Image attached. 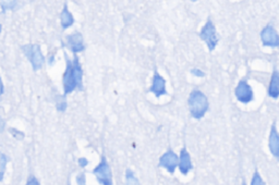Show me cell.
I'll return each mask as SVG.
<instances>
[{
	"label": "cell",
	"instance_id": "cell-1",
	"mask_svg": "<svg viewBox=\"0 0 279 185\" xmlns=\"http://www.w3.org/2000/svg\"><path fill=\"white\" fill-rule=\"evenodd\" d=\"M66 59V71L62 76V84L64 95L71 94L76 90L82 92L83 89V70L80 60L74 54L72 60H70L67 52H64Z\"/></svg>",
	"mask_w": 279,
	"mask_h": 185
},
{
	"label": "cell",
	"instance_id": "cell-2",
	"mask_svg": "<svg viewBox=\"0 0 279 185\" xmlns=\"http://www.w3.org/2000/svg\"><path fill=\"white\" fill-rule=\"evenodd\" d=\"M187 103H189L191 117L196 120L202 119L209 109V102L206 95L198 90L191 92Z\"/></svg>",
	"mask_w": 279,
	"mask_h": 185
},
{
	"label": "cell",
	"instance_id": "cell-3",
	"mask_svg": "<svg viewBox=\"0 0 279 185\" xmlns=\"http://www.w3.org/2000/svg\"><path fill=\"white\" fill-rule=\"evenodd\" d=\"M32 64L34 71H40L45 63V58L42 53V49L39 44H32V45H24L21 47Z\"/></svg>",
	"mask_w": 279,
	"mask_h": 185
},
{
	"label": "cell",
	"instance_id": "cell-4",
	"mask_svg": "<svg viewBox=\"0 0 279 185\" xmlns=\"http://www.w3.org/2000/svg\"><path fill=\"white\" fill-rule=\"evenodd\" d=\"M198 36H200V38L203 42L206 43L209 51L215 50V48H216L217 44L219 42V38H218L217 33H216V27H215V25H214L211 18L207 19L206 24L204 25V27L202 29L200 35H198Z\"/></svg>",
	"mask_w": 279,
	"mask_h": 185
},
{
	"label": "cell",
	"instance_id": "cell-5",
	"mask_svg": "<svg viewBox=\"0 0 279 185\" xmlns=\"http://www.w3.org/2000/svg\"><path fill=\"white\" fill-rule=\"evenodd\" d=\"M93 174L97 179V181L103 185H111L112 184V174L110 167L107 162L105 156H101V160L99 165L93 170Z\"/></svg>",
	"mask_w": 279,
	"mask_h": 185
},
{
	"label": "cell",
	"instance_id": "cell-6",
	"mask_svg": "<svg viewBox=\"0 0 279 185\" xmlns=\"http://www.w3.org/2000/svg\"><path fill=\"white\" fill-rule=\"evenodd\" d=\"M158 167L164 168L170 174H174L177 167H179V157L175 151L171 149L167 150L165 154L159 158Z\"/></svg>",
	"mask_w": 279,
	"mask_h": 185
},
{
	"label": "cell",
	"instance_id": "cell-7",
	"mask_svg": "<svg viewBox=\"0 0 279 185\" xmlns=\"http://www.w3.org/2000/svg\"><path fill=\"white\" fill-rule=\"evenodd\" d=\"M235 98L242 103H249L253 100V91L246 80H241L234 90Z\"/></svg>",
	"mask_w": 279,
	"mask_h": 185
},
{
	"label": "cell",
	"instance_id": "cell-8",
	"mask_svg": "<svg viewBox=\"0 0 279 185\" xmlns=\"http://www.w3.org/2000/svg\"><path fill=\"white\" fill-rule=\"evenodd\" d=\"M261 41L266 47H279V35L272 24L266 25L261 32Z\"/></svg>",
	"mask_w": 279,
	"mask_h": 185
},
{
	"label": "cell",
	"instance_id": "cell-9",
	"mask_svg": "<svg viewBox=\"0 0 279 185\" xmlns=\"http://www.w3.org/2000/svg\"><path fill=\"white\" fill-rule=\"evenodd\" d=\"M149 92H153L157 98L162 97L164 95H167V91H166V80L157 72V71H155L154 73L152 86L151 89H149Z\"/></svg>",
	"mask_w": 279,
	"mask_h": 185
},
{
	"label": "cell",
	"instance_id": "cell-10",
	"mask_svg": "<svg viewBox=\"0 0 279 185\" xmlns=\"http://www.w3.org/2000/svg\"><path fill=\"white\" fill-rule=\"evenodd\" d=\"M268 148H270L273 157L279 160V133L277 131L276 121H274L272 124L270 138H268Z\"/></svg>",
	"mask_w": 279,
	"mask_h": 185
},
{
	"label": "cell",
	"instance_id": "cell-11",
	"mask_svg": "<svg viewBox=\"0 0 279 185\" xmlns=\"http://www.w3.org/2000/svg\"><path fill=\"white\" fill-rule=\"evenodd\" d=\"M67 42H68L70 50H71L74 54L85 50L83 36L80 32H74L71 35H69L67 37Z\"/></svg>",
	"mask_w": 279,
	"mask_h": 185
},
{
	"label": "cell",
	"instance_id": "cell-12",
	"mask_svg": "<svg viewBox=\"0 0 279 185\" xmlns=\"http://www.w3.org/2000/svg\"><path fill=\"white\" fill-rule=\"evenodd\" d=\"M192 169H193V165L191 160V155L189 154V151L186 150V147L184 146V148L181 149L179 156V170L181 174L187 176V173H189Z\"/></svg>",
	"mask_w": 279,
	"mask_h": 185
},
{
	"label": "cell",
	"instance_id": "cell-13",
	"mask_svg": "<svg viewBox=\"0 0 279 185\" xmlns=\"http://www.w3.org/2000/svg\"><path fill=\"white\" fill-rule=\"evenodd\" d=\"M268 96L274 99L279 97V71L275 68L273 71L270 86H268Z\"/></svg>",
	"mask_w": 279,
	"mask_h": 185
},
{
	"label": "cell",
	"instance_id": "cell-14",
	"mask_svg": "<svg viewBox=\"0 0 279 185\" xmlns=\"http://www.w3.org/2000/svg\"><path fill=\"white\" fill-rule=\"evenodd\" d=\"M74 23V18L72 13L70 12L69 9H68V4L64 3L63 4V9L61 11V14H60V24L62 30H67L69 29L70 26H72Z\"/></svg>",
	"mask_w": 279,
	"mask_h": 185
},
{
	"label": "cell",
	"instance_id": "cell-15",
	"mask_svg": "<svg viewBox=\"0 0 279 185\" xmlns=\"http://www.w3.org/2000/svg\"><path fill=\"white\" fill-rule=\"evenodd\" d=\"M2 13H6L7 11H11L17 8L18 0H0Z\"/></svg>",
	"mask_w": 279,
	"mask_h": 185
},
{
	"label": "cell",
	"instance_id": "cell-16",
	"mask_svg": "<svg viewBox=\"0 0 279 185\" xmlns=\"http://www.w3.org/2000/svg\"><path fill=\"white\" fill-rule=\"evenodd\" d=\"M56 107L59 112H64L67 110L68 102H67V95H58L56 97Z\"/></svg>",
	"mask_w": 279,
	"mask_h": 185
},
{
	"label": "cell",
	"instance_id": "cell-17",
	"mask_svg": "<svg viewBox=\"0 0 279 185\" xmlns=\"http://www.w3.org/2000/svg\"><path fill=\"white\" fill-rule=\"evenodd\" d=\"M126 184H140L136 174L130 169H127L126 171Z\"/></svg>",
	"mask_w": 279,
	"mask_h": 185
},
{
	"label": "cell",
	"instance_id": "cell-18",
	"mask_svg": "<svg viewBox=\"0 0 279 185\" xmlns=\"http://www.w3.org/2000/svg\"><path fill=\"white\" fill-rule=\"evenodd\" d=\"M9 161L8 159V157L4 155V154H1L0 155V174H1V178H0V180H3V174H4V170H6V165H7V162Z\"/></svg>",
	"mask_w": 279,
	"mask_h": 185
},
{
	"label": "cell",
	"instance_id": "cell-19",
	"mask_svg": "<svg viewBox=\"0 0 279 185\" xmlns=\"http://www.w3.org/2000/svg\"><path fill=\"white\" fill-rule=\"evenodd\" d=\"M251 184L252 185H264L265 184L264 181L262 180L259 171H255L253 178H252V180H251Z\"/></svg>",
	"mask_w": 279,
	"mask_h": 185
},
{
	"label": "cell",
	"instance_id": "cell-20",
	"mask_svg": "<svg viewBox=\"0 0 279 185\" xmlns=\"http://www.w3.org/2000/svg\"><path fill=\"white\" fill-rule=\"evenodd\" d=\"M191 74L196 76V78H204V76H205V73H204L203 71L200 69H192Z\"/></svg>",
	"mask_w": 279,
	"mask_h": 185
},
{
	"label": "cell",
	"instance_id": "cell-21",
	"mask_svg": "<svg viewBox=\"0 0 279 185\" xmlns=\"http://www.w3.org/2000/svg\"><path fill=\"white\" fill-rule=\"evenodd\" d=\"M78 162H79V166H80V167H82V168H84V167H87V166L89 165V160L87 159V158H84V157H81V158H79V160H78Z\"/></svg>",
	"mask_w": 279,
	"mask_h": 185
},
{
	"label": "cell",
	"instance_id": "cell-22",
	"mask_svg": "<svg viewBox=\"0 0 279 185\" xmlns=\"http://www.w3.org/2000/svg\"><path fill=\"white\" fill-rule=\"evenodd\" d=\"M77 182L78 184H85V174L84 173H80L79 176L77 177Z\"/></svg>",
	"mask_w": 279,
	"mask_h": 185
},
{
	"label": "cell",
	"instance_id": "cell-23",
	"mask_svg": "<svg viewBox=\"0 0 279 185\" xmlns=\"http://www.w3.org/2000/svg\"><path fill=\"white\" fill-rule=\"evenodd\" d=\"M28 184H29V185H30V184H37V185H39L40 182H39V180H37L34 176H31V177L29 178V180H28Z\"/></svg>",
	"mask_w": 279,
	"mask_h": 185
},
{
	"label": "cell",
	"instance_id": "cell-24",
	"mask_svg": "<svg viewBox=\"0 0 279 185\" xmlns=\"http://www.w3.org/2000/svg\"><path fill=\"white\" fill-rule=\"evenodd\" d=\"M191 1H192V2H195V1H197V0H191Z\"/></svg>",
	"mask_w": 279,
	"mask_h": 185
}]
</instances>
